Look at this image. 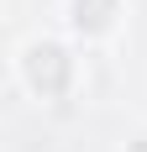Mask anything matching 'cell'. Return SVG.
<instances>
[{
	"instance_id": "1",
	"label": "cell",
	"mask_w": 147,
	"mask_h": 152,
	"mask_svg": "<svg viewBox=\"0 0 147 152\" xmlns=\"http://www.w3.org/2000/svg\"><path fill=\"white\" fill-rule=\"evenodd\" d=\"M26 79L42 94H63V84H68V58H63V47H53V42L32 47L26 53Z\"/></svg>"
},
{
	"instance_id": "2",
	"label": "cell",
	"mask_w": 147,
	"mask_h": 152,
	"mask_svg": "<svg viewBox=\"0 0 147 152\" xmlns=\"http://www.w3.org/2000/svg\"><path fill=\"white\" fill-rule=\"evenodd\" d=\"M116 16V0H74V21L79 31H105Z\"/></svg>"
}]
</instances>
